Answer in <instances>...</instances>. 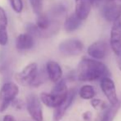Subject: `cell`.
Masks as SVG:
<instances>
[{"mask_svg":"<svg viewBox=\"0 0 121 121\" xmlns=\"http://www.w3.org/2000/svg\"><path fill=\"white\" fill-rule=\"evenodd\" d=\"M108 68L100 61L83 58L77 69V78L82 82H92L110 76Z\"/></svg>","mask_w":121,"mask_h":121,"instance_id":"cell-1","label":"cell"},{"mask_svg":"<svg viewBox=\"0 0 121 121\" xmlns=\"http://www.w3.org/2000/svg\"><path fill=\"white\" fill-rule=\"evenodd\" d=\"M19 93V87L11 82H6L0 89V113L4 112L17 99Z\"/></svg>","mask_w":121,"mask_h":121,"instance_id":"cell-2","label":"cell"},{"mask_svg":"<svg viewBox=\"0 0 121 121\" xmlns=\"http://www.w3.org/2000/svg\"><path fill=\"white\" fill-rule=\"evenodd\" d=\"M38 65L36 63H30L15 75V79L18 83L25 86H31L38 74Z\"/></svg>","mask_w":121,"mask_h":121,"instance_id":"cell-3","label":"cell"},{"mask_svg":"<svg viewBox=\"0 0 121 121\" xmlns=\"http://www.w3.org/2000/svg\"><path fill=\"white\" fill-rule=\"evenodd\" d=\"M84 49L83 43L77 39H69L62 41L59 45V50L61 54L67 57L79 55Z\"/></svg>","mask_w":121,"mask_h":121,"instance_id":"cell-4","label":"cell"},{"mask_svg":"<svg viewBox=\"0 0 121 121\" xmlns=\"http://www.w3.org/2000/svg\"><path fill=\"white\" fill-rule=\"evenodd\" d=\"M26 109L30 116L35 121H43L41 100L35 94H29L26 100Z\"/></svg>","mask_w":121,"mask_h":121,"instance_id":"cell-5","label":"cell"},{"mask_svg":"<svg viewBox=\"0 0 121 121\" xmlns=\"http://www.w3.org/2000/svg\"><path fill=\"white\" fill-rule=\"evenodd\" d=\"M110 45L116 58H121V19L117 20L112 25Z\"/></svg>","mask_w":121,"mask_h":121,"instance_id":"cell-6","label":"cell"},{"mask_svg":"<svg viewBox=\"0 0 121 121\" xmlns=\"http://www.w3.org/2000/svg\"><path fill=\"white\" fill-rule=\"evenodd\" d=\"M100 88L111 105H115L120 102L115 82L110 77H105L100 80Z\"/></svg>","mask_w":121,"mask_h":121,"instance_id":"cell-7","label":"cell"},{"mask_svg":"<svg viewBox=\"0 0 121 121\" xmlns=\"http://www.w3.org/2000/svg\"><path fill=\"white\" fill-rule=\"evenodd\" d=\"M67 96L68 94H57L50 91V92H42L40 98L42 103L47 107L56 109L66 100Z\"/></svg>","mask_w":121,"mask_h":121,"instance_id":"cell-8","label":"cell"},{"mask_svg":"<svg viewBox=\"0 0 121 121\" xmlns=\"http://www.w3.org/2000/svg\"><path fill=\"white\" fill-rule=\"evenodd\" d=\"M76 93H77V90L75 88H72V89L69 90L66 100L58 108L54 109V115H53V120L60 121L62 120V118L64 116L67 110L72 105L73 100H74L75 96H76Z\"/></svg>","mask_w":121,"mask_h":121,"instance_id":"cell-9","label":"cell"},{"mask_svg":"<svg viewBox=\"0 0 121 121\" xmlns=\"http://www.w3.org/2000/svg\"><path fill=\"white\" fill-rule=\"evenodd\" d=\"M108 52L107 44L103 40L92 43L87 49V54L95 59H103Z\"/></svg>","mask_w":121,"mask_h":121,"instance_id":"cell-10","label":"cell"},{"mask_svg":"<svg viewBox=\"0 0 121 121\" xmlns=\"http://www.w3.org/2000/svg\"><path fill=\"white\" fill-rule=\"evenodd\" d=\"M102 15L107 22H115L120 19L121 17V5L117 3L105 5L102 10Z\"/></svg>","mask_w":121,"mask_h":121,"instance_id":"cell-11","label":"cell"},{"mask_svg":"<svg viewBox=\"0 0 121 121\" xmlns=\"http://www.w3.org/2000/svg\"><path fill=\"white\" fill-rule=\"evenodd\" d=\"M75 13L82 21L88 17L94 2L93 0H75Z\"/></svg>","mask_w":121,"mask_h":121,"instance_id":"cell-12","label":"cell"},{"mask_svg":"<svg viewBox=\"0 0 121 121\" xmlns=\"http://www.w3.org/2000/svg\"><path fill=\"white\" fill-rule=\"evenodd\" d=\"M48 78L51 82L54 83H57L61 80L63 75V71L61 69V66L55 61H49L45 66Z\"/></svg>","mask_w":121,"mask_h":121,"instance_id":"cell-13","label":"cell"},{"mask_svg":"<svg viewBox=\"0 0 121 121\" xmlns=\"http://www.w3.org/2000/svg\"><path fill=\"white\" fill-rule=\"evenodd\" d=\"M15 45L18 50H28L31 49L35 45L34 37L28 33L20 34L16 38Z\"/></svg>","mask_w":121,"mask_h":121,"instance_id":"cell-14","label":"cell"},{"mask_svg":"<svg viewBox=\"0 0 121 121\" xmlns=\"http://www.w3.org/2000/svg\"><path fill=\"white\" fill-rule=\"evenodd\" d=\"M8 42V17L5 10L0 7V45L5 46Z\"/></svg>","mask_w":121,"mask_h":121,"instance_id":"cell-15","label":"cell"},{"mask_svg":"<svg viewBox=\"0 0 121 121\" xmlns=\"http://www.w3.org/2000/svg\"><path fill=\"white\" fill-rule=\"evenodd\" d=\"M82 25V20L77 16L76 13L69 15L64 22V30L67 32H73L78 29Z\"/></svg>","mask_w":121,"mask_h":121,"instance_id":"cell-16","label":"cell"},{"mask_svg":"<svg viewBox=\"0 0 121 121\" xmlns=\"http://www.w3.org/2000/svg\"><path fill=\"white\" fill-rule=\"evenodd\" d=\"M51 24H52V22L47 15L40 14L36 20V24L35 25L42 34V32H44L45 30H49V28L51 26Z\"/></svg>","mask_w":121,"mask_h":121,"instance_id":"cell-17","label":"cell"},{"mask_svg":"<svg viewBox=\"0 0 121 121\" xmlns=\"http://www.w3.org/2000/svg\"><path fill=\"white\" fill-rule=\"evenodd\" d=\"M95 95V89L91 85H84L79 90V96L83 100H92Z\"/></svg>","mask_w":121,"mask_h":121,"instance_id":"cell-18","label":"cell"},{"mask_svg":"<svg viewBox=\"0 0 121 121\" xmlns=\"http://www.w3.org/2000/svg\"><path fill=\"white\" fill-rule=\"evenodd\" d=\"M120 106H121V103L119 102L117 105H111L110 107H109L106 110V111L105 112V114H104L103 117H102L100 121H113L115 115H116L117 112L120 110Z\"/></svg>","mask_w":121,"mask_h":121,"instance_id":"cell-19","label":"cell"},{"mask_svg":"<svg viewBox=\"0 0 121 121\" xmlns=\"http://www.w3.org/2000/svg\"><path fill=\"white\" fill-rule=\"evenodd\" d=\"M30 3L34 13L39 15L41 14L43 8V0H30Z\"/></svg>","mask_w":121,"mask_h":121,"instance_id":"cell-20","label":"cell"},{"mask_svg":"<svg viewBox=\"0 0 121 121\" xmlns=\"http://www.w3.org/2000/svg\"><path fill=\"white\" fill-rule=\"evenodd\" d=\"M10 5L13 11L17 13H21L23 9V3L22 0H8Z\"/></svg>","mask_w":121,"mask_h":121,"instance_id":"cell-21","label":"cell"},{"mask_svg":"<svg viewBox=\"0 0 121 121\" xmlns=\"http://www.w3.org/2000/svg\"><path fill=\"white\" fill-rule=\"evenodd\" d=\"M27 33L31 35L32 36H41V32L36 26V25L34 24H28L26 26Z\"/></svg>","mask_w":121,"mask_h":121,"instance_id":"cell-22","label":"cell"},{"mask_svg":"<svg viewBox=\"0 0 121 121\" xmlns=\"http://www.w3.org/2000/svg\"><path fill=\"white\" fill-rule=\"evenodd\" d=\"M12 105H13L15 109H17V110H21V109H22L23 105H24V102H23L22 100L16 99V100L13 102Z\"/></svg>","mask_w":121,"mask_h":121,"instance_id":"cell-23","label":"cell"},{"mask_svg":"<svg viewBox=\"0 0 121 121\" xmlns=\"http://www.w3.org/2000/svg\"><path fill=\"white\" fill-rule=\"evenodd\" d=\"M101 103H102L101 100H99V99H92V100H91V105H92L93 107H95V108L100 106Z\"/></svg>","mask_w":121,"mask_h":121,"instance_id":"cell-24","label":"cell"},{"mask_svg":"<svg viewBox=\"0 0 121 121\" xmlns=\"http://www.w3.org/2000/svg\"><path fill=\"white\" fill-rule=\"evenodd\" d=\"M82 118H83V120H86V121L90 120L91 119V112H90V111L85 112V113L82 115Z\"/></svg>","mask_w":121,"mask_h":121,"instance_id":"cell-25","label":"cell"},{"mask_svg":"<svg viewBox=\"0 0 121 121\" xmlns=\"http://www.w3.org/2000/svg\"><path fill=\"white\" fill-rule=\"evenodd\" d=\"M3 121H17L16 119L14 118V116L11 115H6L3 119Z\"/></svg>","mask_w":121,"mask_h":121,"instance_id":"cell-26","label":"cell"},{"mask_svg":"<svg viewBox=\"0 0 121 121\" xmlns=\"http://www.w3.org/2000/svg\"><path fill=\"white\" fill-rule=\"evenodd\" d=\"M116 60H117V64H118L119 69L121 71V58H116Z\"/></svg>","mask_w":121,"mask_h":121,"instance_id":"cell-27","label":"cell"},{"mask_svg":"<svg viewBox=\"0 0 121 121\" xmlns=\"http://www.w3.org/2000/svg\"><path fill=\"white\" fill-rule=\"evenodd\" d=\"M100 1H101V0H93V2H94V3H99Z\"/></svg>","mask_w":121,"mask_h":121,"instance_id":"cell-28","label":"cell"},{"mask_svg":"<svg viewBox=\"0 0 121 121\" xmlns=\"http://www.w3.org/2000/svg\"><path fill=\"white\" fill-rule=\"evenodd\" d=\"M110 1H114V0H110ZM120 1H121V0H120Z\"/></svg>","mask_w":121,"mask_h":121,"instance_id":"cell-29","label":"cell"}]
</instances>
